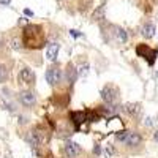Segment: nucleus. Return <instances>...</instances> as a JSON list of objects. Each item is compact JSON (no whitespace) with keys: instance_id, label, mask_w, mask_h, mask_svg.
I'll use <instances>...</instances> for the list:
<instances>
[{"instance_id":"obj_9","label":"nucleus","mask_w":158,"mask_h":158,"mask_svg":"<svg viewBox=\"0 0 158 158\" xmlns=\"http://www.w3.org/2000/svg\"><path fill=\"white\" fill-rule=\"evenodd\" d=\"M59 49H60V46L57 44V43H52V44H49V48H48V51H46V57L49 59V60H57V56H59Z\"/></svg>"},{"instance_id":"obj_11","label":"nucleus","mask_w":158,"mask_h":158,"mask_svg":"<svg viewBox=\"0 0 158 158\" xmlns=\"http://www.w3.org/2000/svg\"><path fill=\"white\" fill-rule=\"evenodd\" d=\"M155 24L153 22H146L144 24V27H142V30H141V33H142V36L144 38H152L153 35H155Z\"/></svg>"},{"instance_id":"obj_2","label":"nucleus","mask_w":158,"mask_h":158,"mask_svg":"<svg viewBox=\"0 0 158 158\" xmlns=\"http://www.w3.org/2000/svg\"><path fill=\"white\" fill-rule=\"evenodd\" d=\"M117 97H118V92H117L115 87H112V85L103 87V90H101V98H103V101H106L108 104H112L114 101H117Z\"/></svg>"},{"instance_id":"obj_23","label":"nucleus","mask_w":158,"mask_h":158,"mask_svg":"<svg viewBox=\"0 0 158 158\" xmlns=\"http://www.w3.org/2000/svg\"><path fill=\"white\" fill-rule=\"evenodd\" d=\"M0 48H2V41H0Z\"/></svg>"},{"instance_id":"obj_16","label":"nucleus","mask_w":158,"mask_h":158,"mask_svg":"<svg viewBox=\"0 0 158 158\" xmlns=\"http://www.w3.org/2000/svg\"><path fill=\"white\" fill-rule=\"evenodd\" d=\"M10 46H11L13 49H21V48H22V43H21L19 38H13L11 41H10Z\"/></svg>"},{"instance_id":"obj_8","label":"nucleus","mask_w":158,"mask_h":158,"mask_svg":"<svg viewBox=\"0 0 158 158\" xmlns=\"http://www.w3.org/2000/svg\"><path fill=\"white\" fill-rule=\"evenodd\" d=\"M141 141H142V138H141L139 133H128V136L125 139V144L127 146H131V147H136V146L141 144Z\"/></svg>"},{"instance_id":"obj_3","label":"nucleus","mask_w":158,"mask_h":158,"mask_svg":"<svg viewBox=\"0 0 158 158\" xmlns=\"http://www.w3.org/2000/svg\"><path fill=\"white\" fill-rule=\"evenodd\" d=\"M46 81H48V84L49 85H57L60 81H62V70L60 68H49L48 71H46Z\"/></svg>"},{"instance_id":"obj_14","label":"nucleus","mask_w":158,"mask_h":158,"mask_svg":"<svg viewBox=\"0 0 158 158\" xmlns=\"http://www.w3.org/2000/svg\"><path fill=\"white\" fill-rule=\"evenodd\" d=\"M8 77V70L5 65H0V82H5Z\"/></svg>"},{"instance_id":"obj_18","label":"nucleus","mask_w":158,"mask_h":158,"mask_svg":"<svg viewBox=\"0 0 158 158\" xmlns=\"http://www.w3.org/2000/svg\"><path fill=\"white\" fill-rule=\"evenodd\" d=\"M128 133H130V131H122V133H118V135H117V141H120V142H125V139H127Z\"/></svg>"},{"instance_id":"obj_20","label":"nucleus","mask_w":158,"mask_h":158,"mask_svg":"<svg viewBox=\"0 0 158 158\" xmlns=\"http://www.w3.org/2000/svg\"><path fill=\"white\" fill-rule=\"evenodd\" d=\"M71 35H73V36H81V33L76 32V30H71Z\"/></svg>"},{"instance_id":"obj_1","label":"nucleus","mask_w":158,"mask_h":158,"mask_svg":"<svg viewBox=\"0 0 158 158\" xmlns=\"http://www.w3.org/2000/svg\"><path fill=\"white\" fill-rule=\"evenodd\" d=\"M136 52H138V54H139L141 57L147 59L149 65H153V62H155V57L158 56V51H156V49H150V48H147L146 44H141V46H138Z\"/></svg>"},{"instance_id":"obj_6","label":"nucleus","mask_w":158,"mask_h":158,"mask_svg":"<svg viewBox=\"0 0 158 158\" xmlns=\"http://www.w3.org/2000/svg\"><path fill=\"white\" fill-rule=\"evenodd\" d=\"M81 153V147H79L77 142H73V141H68L65 144V155L68 158H74Z\"/></svg>"},{"instance_id":"obj_5","label":"nucleus","mask_w":158,"mask_h":158,"mask_svg":"<svg viewBox=\"0 0 158 158\" xmlns=\"http://www.w3.org/2000/svg\"><path fill=\"white\" fill-rule=\"evenodd\" d=\"M19 101H21L22 106L30 108V106H33V104L36 103V97H35L33 92H30V90H22L19 94Z\"/></svg>"},{"instance_id":"obj_13","label":"nucleus","mask_w":158,"mask_h":158,"mask_svg":"<svg viewBox=\"0 0 158 158\" xmlns=\"http://www.w3.org/2000/svg\"><path fill=\"white\" fill-rule=\"evenodd\" d=\"M114 153H115V150H114L112 146H106V147H104V150H103V156L104 158H112Z\"/></svg>"},{"instance_id":"obj_17","label":"nucleus","mask_w":158,"mask_h":158,"mask_svg":"<svg viewBox=\"0 0 158 158\" xmlns=\"http://www.w3.org/2000/svg\"><path fill=\"white\" fill-rule=\"evenodd\" d=\"M73 118H74V123H81L82 120H84V112H74L73 114Z\"/></svg>"},{"instance_id":"obj_19","label":"nucleus","mask_w":158,"mask_h":158,"mask_svg":"<svg viewBox=\"0 0 158 158\" xmlns=\"http://www.w3.org/2000/svg\"><path fill=\"white\" fill-rule=\"evenodd\" d=\"M11 0H0V5H10Z\"/></svg>"},{"instance_id":"obj_15","label":"nucleus","mask_w":158,"mask_h":158,"mask_svg":"<svg viewBox=\"0 0 158 158\" xmlns=\"http://www.w3.org/2000/svg\"><path fill=\"white\" fill-rule=\"evenodd\" d=\"M103 16H104V6L101 5V6H98V10L94 13V19L98 21V19H103Z\"/></svg>"},{"instance_id":"obj_12","label":"nucleus","mask_w":158,"mask_h":158,"mask_svg":"<svg viewBox=\"0 0 158 158\" xmlns=\"http://www.w3.org/2000/svg\"><path fill=\"white\" fill-rule=\"evenodd\" d=\"M115 38L118 40L120 43H127V40H128V35H127V32L123 30V29H120V27H115Z\"/></svg>"},{"instance_id":"obj_22","label":"nucleus","mask_w":158,"mask_h":158,"mask_svg":"<svg viewBox=\"0 0 158 158\" xmlns=\"http://www.w3.org/2000/svg\"><path fill=\"white\" fill-rule=\"evenodd\" d=\"M153 139H155V141H158V131H155V135H153Z\"/></svg>"},{"instance_id":"obj_21","label":"nucleus","mask_w":158,"mask_h":158,"mask_svg":"<svg viewBox=\"0 0 158 158\" xmlns=\"http://www.w3.org/2000/svg\"><path fill=\"white\" fill-rule=\"evenodd\" d=\"M24 13H25V15H27V16H32V15H33V13H32V11H30V10H25V11H24Z\"/></svg>"},{"instance_id":"obj_4","label":"nucleus","mask_w":158,"mask_h":158,"mask_svg":"<svg viewBox=\"0 0 158 158\" xmlns=\"http://www.w3.org/2000/svg\"><path fill=\"white\" fill-rule=\"evenodd\" d=\"M19 82L21 84H27V85H32L35 84V73L32 68H22L19 71Z\"/></svg>"},{"instance_id":"obj_10","label":"nucleus","mask_w":158,"mask_h":158,"mask_svg":"<svg viewBox=\"0 0 158 158\" xmlns=\"http://www.w3.org/2000/svg\"><path fill=\"white\" fill-rule=\"evenodd\" d=\"M123 111L128 115H138L139 111H141V104L139 103H127L123 106Z\"/></svg>"},{"instance_id":"obj_7","label":"nucleus","mask_w":158,"mask_h":158,"mask_svg":"<svg viewBox=\"0 0 158 158\" xmlns=\"http://www.w3.org/2000/svg\"><path fill=\"white\" fill-rule=\"evenodd\" d=\"M25 139H27V142L30 144V146H32V149H36L38 146H40V142H41V138H40V133H38V131H30V133L27 135V138H25Z\"/></svg>"}]
</instances>
